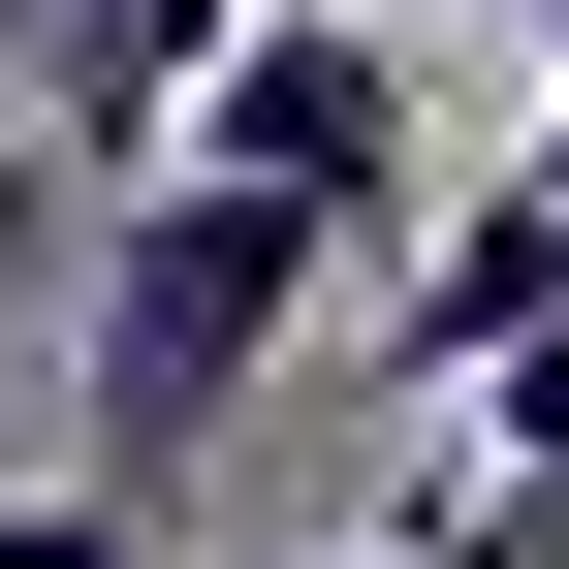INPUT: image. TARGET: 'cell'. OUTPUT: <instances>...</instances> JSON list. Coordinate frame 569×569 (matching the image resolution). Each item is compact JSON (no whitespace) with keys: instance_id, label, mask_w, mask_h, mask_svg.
Listing matches in <instances>:
<instances>
[{"instance_id":"obj_3","label":"cell","mask_w":569,"mask_h":569,"mask_svg":"<svg viewBox=\"0 0 569 569\" xmlns=\"http://www.w3.org/2000/svg\"><path fill=\"white\" fill-rule=\"evenodd\" d=\"M538 317H569V190H538V159L475 190V222H411V253H380V348H411V380H507Z\"/></svg>"},{"instance_id":"obj_4","label":"cell","mask_w":569,"mask_h":569,"mask_svg":"<svg viewBox=\"0 0 569 569\" xmlns=\"http://www.w3.org/2000/svg\"><path fill=\"white\" fill-rule=\"evenodd\" d=\"M222 32H253V0H0V63H32V127H63V159H159Z\"/></svg>"},{"instance_id":"obj_8","label":"cell","mask_w":569,"mask_h":569,"mask_svg":"<svg viewBox=\"0 0 569 569\" xmlns=\"http://www.w3.org/2000/svg\"><path fill=\"white\" fill-rule=\"evenodd\" d=\"M0 284H32V159H0Z\"/></svg>"},{"instance_id":"obj_9","label":"cell","mask_w":569,"mask_h":569,"mask_svg":"<svg viewBox=\"0 0 569 569\" xmlns=\"http://www.w3.org/2000/svg\"><path fill=\"white\" fill-rule=\"evenodd\" d=\"M538 190H569V127H538Z\"/></svg>"},{"instance_id":"obj_6","label":"cell","mask_w":569,"mask_h":569,"mask_svg":"<svg viewBox=\"0 0 569 569\" xmlns=\"http://www.w3.org/2000/svg\"><path fill=\"white\" fill-rule=\"evenodd\" d=\"M0 569H190L159 507H96V475H32V507H0Z\"/></svg>"},{"instance_id":"obj_1","label":"cell","mask_w":569,"mask_h":569,"mask_svg":"<svg viewBox=\"0 0 569 569\" xmlns=\"http://www.w3.org/2000/svg\"><path fill=\"white\" fill-rule=\"evenodd\" d=\"M317 284H348V253L284 222V190H222V159H127V253H96V443H127V475H96V507H159V475L222 443V411L284 380V317H317Z\"/></svg>"},{"instance_id":"obj_7","label":"cell","mask_w":569,"mask_h":569,"mask_svg":"<svg viewBox=\"0 0 569 569\" xmlns=\"http://www.w3.org/2000/svg\"><path fill=\"white\" fill-rule=\"evenodd\" d=\"M475 475H569V317L507 348V380H475Z\"/></svg>"},{"instance_id":"obj_5","label":"cell","mask_w":569,"mask_h":569,"mask_svg":"<svg viewBox=\"0 0 569 569\" xmlns=\"http://www.w3.org/2000/svg\"><path fill=\"white\" fill-rule=\"evenodd\" d=\"M348 569H569V475H443V507H380Z\"/></svg>"},{"instance_id":"obj_2","label":"cell","mask_w":569,"mask_h":569,"mask_svg":"<svg viewBox=\"0 0 569 569\" xmlns=\"http://www.w3.org/2000/svg\"><path fill=\"white\" fill-rule=\"evenodd\" d=\"M159 159L284 190L317 253H411V32H348V0H253V32L190 63V127H159Z\"/></svg>"}]
</instances>
